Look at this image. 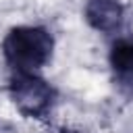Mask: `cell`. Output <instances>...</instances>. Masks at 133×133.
I'll list each match as a JSON object with an SVG mask.
<instances>
[{
    "label": "cell",
    "mask_w": 133,
    "mask_h": 133,
    "mask_svg": "<svg viewBox=\"0 0 133 133\" xmlns=\"http://www.w3.org/2000/svg\"><path fill=\"white\" fill-rule=\"evenodd\" d=\"M54 50L56 39L46 25H15L0 42L8 73H42L52 62Z\"/></svg>",
    "instance_id": "6da1fadb"
},
{
    "label": "cell",
    "mask_w": 133,
    "mask_h": 133,
    "mask_svg": "<svg viewBox=\"0 0 133 133\" xmlns=\"http://www.w3.org/2000/svg\"><path fill=\"white\" fill-rule=\"evenodd\" d=\"M6 94L23 118L48 123L58 104V89L42 73H8Z\"/></svg>",
    "instance_id": "7a4b0ae2"
},
{
    "label": "cell",
    "mask_w": 133,
    "mask_h": 133,
    "mask_svg": "<svg viewBox=\"0 0 133 133\" xmlns=\"http://www.w3.org/2000/svg\"><path fill=\"white\" fill-rule=\"evenodd\" d=\"M58 133H85L81 129H73V127H58Z\"/></svg>",
    "instance_id": "5b68a950"
},
{
    "label": "cell",
    "mask_w": 133,
    "mask_h": 133,
    "mask_svg": "<svg viewBox=\"0 0 133 133\" xmlns=\"http://www.w3.org/2000/svg\"><path fill=\"white\" fill-rule=\"evenodd\" d=\"M83 21L96 33L106 37H116L125 27L127 8L123 0H85Z\"/></svg>",
    "instance_id": "3957f363"
},
{
    "label": "cell",
    "mask_w": 133,
    "mask_h": 133,
    "mask_svg": "<svg viewBox=\"0 0 133 133\" xmlns=\"http://www.w3.org/2000/svg\"><path fill=\"white\" fill-rule=\"evenodd\" d=\"M108 66L118 83H133V35L121 33L110 39Z\"/></svg>",
    "instance_id": "277c9868"
}]
</instances>
